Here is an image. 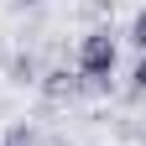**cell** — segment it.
<instances>
[{
  "label": "cell",
  "mask_w": 146,
  "mask_h": 146,
  "mask_svg": "<svg viewBox=\"0 0 146 146\" xmlns=\"http://www.w3.org/2000/svg\"><path fill=\"white\" fill-rule=\"evenodd\" d=\"M0 146H36V131L21 120V125H11V131H5V141H0Z\"/></svg>",
  "instance_id": "cell-2"
},
{
  "label": "cell",
  "mask_w": 146,
  "mask_h": 146,
  "mask_svg": "<svg viewBox=\"0 0 146 146\" xmlns=\"http://www.w3.org/2000/svg\"><path fill=\"white\" fill-rule=\"evenodd\" d=\"M131 94H146V52H141L136 68H131Z\"/></svg>",
  "instance_id": "cell-4"
},
{
  "label": "cell",
  "mask_w": 146,
  "mask_h": 146,
  "mask_svg": "<svg viewBox=\"0 0 146 146\" xmlns=\"http://www.w3.org/2000/svg\"><path fill=\"white\" fill-rule=\"evenodd\" d=\"M21 5H36V0H21Z\"/></svg>",
  "instance_id": "cell-5"
},
{
  "label": "cell",
  "mask_w": 146,
  "mask_h": 146,
  "mask_svg": "<svg viewBox=\"0 0 146 146\" xmlns=\"http://www.w3.org/2000/svg\"><path fill=\"white\" fill-rule=\"evenodd\" d=\"M131 47H136V52H146V5L136 11V21H131Z\"/></svg>",
  "instance_id": "cell-3"
},
{
  "label": "cell",
  "mask_w": 146,
  "mask_h": 146,
  "mask_svg": "<svg viewBox=\"0 0 146 146\" xmlns=\"http://www.w3.org/2000/svg\"><path fill=\"white\" fill-rule=\"evenodd\" d=\"M115 63H120V42L110 36V26L89 31L84 42H78V78H89V84H104L110 73H115Z\"/></svg>",
  "instance_id": "cell-1"
}]
</instances>
